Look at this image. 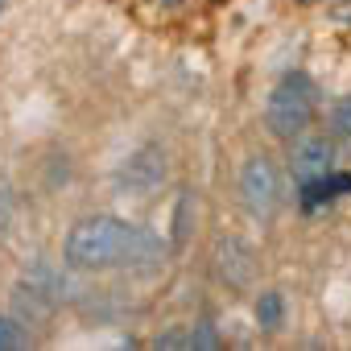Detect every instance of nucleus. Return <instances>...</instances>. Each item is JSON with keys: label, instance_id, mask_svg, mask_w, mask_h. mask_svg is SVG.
<instances>
[{"label": "nucleus", "instance_id": "9d476101", "mask_svg": "<svg viewBox=\"0 0 351 351\" xmlns=\"http://www.w3.org/2000/svg\"><path fill=\"white\" fill-rule=\"evenodd\" d=\"M191 228H195V191H182L173 203V248H186Z\"/></svg>", "mask_w": 351, "mask_h": 351}, {"label": "nucleus", "instance_id": "9b49d317", "mask_svg": "<svg viewBox=\"0 0 351 351\" xmlns=\"http://www.w3.org/2000/svg\"><path fill=\"white\" fill-rule=\"evenodd\" d=\"M29 330L13 318V314H0V351H17V347H29Z\"/></svg>", "mask_w": 351, "mask_h": 351}, {"label": "nucleus", "instance_id": "0eeeda50", "mask_svg": "<svg viewBox=\"0 0 351 351\" xmlns=\"http://www.w3.org/2000/svg\"><path fill=\"white\" fill-rule=\"evenodd\" d=\"M54 306H58V302H54L42 285H34V281H25V277L13 285V318H17L25 330H29V326H46V322L54 318Z\"/></svg>", "mask_w": 351, "mask_h": 351}, {"label": "nucleus", "instance_id": "ddd939ff", "mask_svg": "<svg viewBox=\"0 0 351 351\" xmlns=\"http://www.w3.org/2000/svg\"><path fill=\"white\" fill-rule=\"evenodd\" d=\"M191 347H219V335H215V326H211V322H199V326L191 330Z\"/></svg>", "mask_w": 351, "mask_h": 351}, {"label": "nucleus", "instance_id": "dca6fc26", "mask_svg": "<svg viewBox=\"0 0 351 351\" xmlns=\"http://www.w3.org/2000/svg\"><path fill=\"white\" fill-rule=\"evenodd\" d=\"M5 5H9V0H0V13H5Z\"/></svg>", "mask_w": 351, "mask_h": 351}, {"label": "nucleus", "instance_id": "f8f14e48", "mask_svg": "<svg viewBox=\"0 0 351 351\" xmlns=\"http://www.w3.org/2000/svg\"><path fill=\"white\" fill-rule=\"evenodd\" d=\"M330 128L339 136H351V95H343L335 108H330Z\"/></svg>", "mask_w": 351, "mask_h": 351}, {"label": "nucleus", "instance_id": "f257e3e1", "mask_svg": "<svg viewBox=\"0 0 351 351\" xmlns=\"http://www.w3.org/2000/svg\"><path fill=\"white\" fill-rule=\"evenodd\" d=\"M165 256V244L136 223H124L120 215H83L62 248L66 269L75 273H108V269H132L153 273Z\"/></svg>", "mask_w": 351, "mask_h": 351}, {"label": "nucleus", "instance_id": "1a4fd4ad", "mask_svg": "<svg viewBox=\"0 0 351 351\" xmlns=\"http://www.w3.org/2000/svg\"><path fill=\"white\" fill-rule=\"evenodd\" d=\"M256 326L261 330H281L285 326V298L277 289H265L256 298Z\"/></svg>", "mask_w": 351, "mask_h": 351}, {"label": "nucleus", "instance_id": "39448f33", "mask_svg": "<svg viewBox=\"0 0 351 351\" xmlns=\"http://www.w3.org/2000/svg\"><path fill=\"white\" fill-rule=\"evenodd\" d=\"M298 145H293V157H289V173L298 182H306V178H322V173H330L335 169V141L330 136H293Z\"/></svg>", "mask_w": 351, "mask_h": 351}, {"label": "nucleus", "instance_id": "6e6552de", "mask_svg": "<svg viewBox=\"0 0 351 351\" xmlns=\"http://www.w3.org/2000/svg\"><path fill=\"white\" fill-rule=\"evenodd\" d=\"M298 203H302V211H318V207H330L339 195H351V173H322V178H306V182H298Z\"/></svg>", "mask_w": 351, "mask_h": 351}, {"label": "nucleus", "instance_id": "4468645a", "mask_svg": "<svg viewBox=\"0 0 351 351\" xmlns=\"http://www.w3.org/2000/svg\"><path fill=\"white\" fill-rule=\"evenodd\" d=\"M153 347H191V335H182V330H165V335L153 339Z\"/></svg>", "mask_w": 351, "mask_h": 351}, {"label": "nucleus", "instance_id": "2eb2a0df", "mask_svg": "<svg viewBox=\"0 0 351 351\" xmlns=\"http://www.w3.org/2000/svg\"><path fill=\"white\" fill-rule=\"evenodd\" d=\"M161 5H182V0H161Z\"/></svg>", "mask_w": 351, "mask_h": 351}, {"label": "nucleus", "instance_id": "f03ea898", "mask_svg": "<svg viewBox=\"0 0 351 351\" xmlns=\"http://www.w3.org/2000/svg\"><path fill=\"white\" fill-rule=\"evenodd\" d=\"M318 116V83L306 75V71H289L273 91H269V104H265V124L277 141H293L302 136Z\"/></svg>", "mask_w": 351, "mask_h": 351}, {"label": "nucleus", "instance_id": "7ed1b4c3", "mask_svg": "<svg viewBox=\"0 0 351 351\" xmlns=\"http://www.w3.org/2000/svg\"><path fill=\"white\" fill-rule=\"evenodd\" d=\"M240 199H244L252 219H273L277 215V207H281V173H277L273 157L256 153V157L244 161V169H240Z\"/></svg>", "mask_w": 351, "mask_h": 351}, {"label": "nucleus", "instance_id": "20e7f679", "mask_svg": "<svg viewBox=\"0 0 351 351\" xmlns=\"http://www.w3.org/2000/svg\"><path fill=\"white\" fill-rule=\"evenodd\" d=\"M161 182H165V149L161 145H141L116 169V191L132 195V199H149Z\"/></svg>", "mask_w": 351, "mask_h": 351}, {"label": "nucleus", "instance_id": "423d86ee", "mask_svg": "<svg viewBox=\"0 0 351 351\" xmlns=\"http://www.w3.org/2000/svg\"><path fill=\"white\" fill-rule=\"evenodd\" d=\"M215 273H219L223 285H232V289H248V285H252V273H256V256H252V248H248L244 240H236V236L219 240V244H215Z\"/></svg>", "mask_w": 351, "mask_h": 351}]
</instances>
